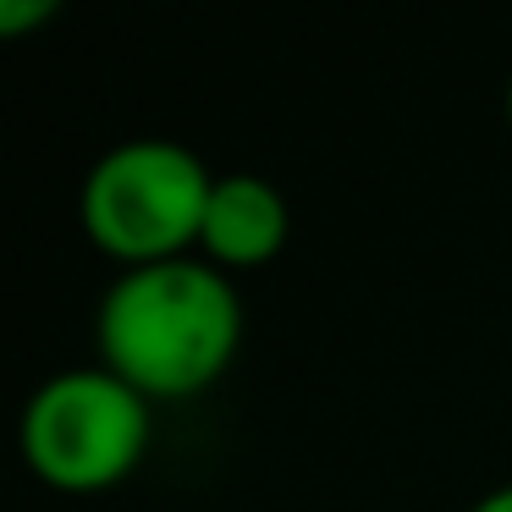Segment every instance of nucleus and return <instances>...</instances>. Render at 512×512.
<instances>
[{"label":"nucleus","instance_id":"f257e3e1","mask_svg":"<svg viewBox=\"0 0 512 512\" xmlns=\"http://www.w3.org/2000/svg\"><path fill=\"white\" fill-rule=\"evenodd\" d=\"M94 347L111 375L149 402H188L232 369L243 347V298L210 259L138 265L105 287Z\"/></svg>","mask_w":512,"mask_h":512},{"label":"nucleus","instance_id":"f03ea898","mask_svg":"<svg viewBox=\"0 0 512 512\" xmlns=\"http://www.w3.org/2000/svg\"><path fill=\"white\" fill-rule=\"evenodd\" d=\"M155 402L105 364H78L39 380L17 419L28 474L56 496H105L138 474L155 435Z\"/></svg>","mask_w":512,"mask_h":512},{"label":"nucleus","instance_id":"7ed1b4c3","mask_svg":"<svg viewBox=\"0 0 512 512\" xmlns=\"http://www.w3.org/2000/svg\"><path fill=\"white\" fill-rule=\"evenodd\" d=\"M215 171L177 138H127L105 149L78 188V226L122 270L199 254Z\"/></svg>","mask_w":512,"mask_h":512},{"label":"nucleus","instance_id":"20e7f679","mask_svg":"<svg viewBox=\"0 0 512 512\" xmlns=\"http://www.w3.org/2000/svg\"><path fill=\"white\" fill-rule=\"evenodd\" d=\"M287 232H292V210L276 182L254 177V171H226V177H215L210 210H204L199 259H210L226 276L259 270L287 248Z\"/></svg>","mask_w":512,"mask_h":512},{"label":"nucleus","instance_id":"39448f33","mask_svg":"<svg viewBox=\"0 0 512 512\" xmlns=\"http://www.w3.org/2000/svg\"><path fill=\"white\" fill-rule=\"evenodd\" d=\"M61 6L56 0H0V39H23L34 28H45Z\"/></svg>","mask_w":512,"mask_h":512},{"label":"nucleus","instance_id":"423d86ee","mask_svg":"<svg viewBox=\"0 0 512 512\" xmlns=\"http://www.w3.org/2000/svg\"><path fill=\"white\" fill-rule=\"evenodd\" d=\"M468 512H512V485H496L490 496H479Z\"/></svg>","mask_w":512,"mask_h":512},{"label":"nucleus","instance_id":"0eeeda50","mask_svg":"<svg viewBox=\"0 0 512 512\" xmlns=\"http://www.w3.org/2000/svg\"><path fill=\"white\" fill-rule=\"evenodd\" d=\"M507 127H512V78H507Z\"/></svg>","mask_w":512,"mask_h":512}]
</instances>
